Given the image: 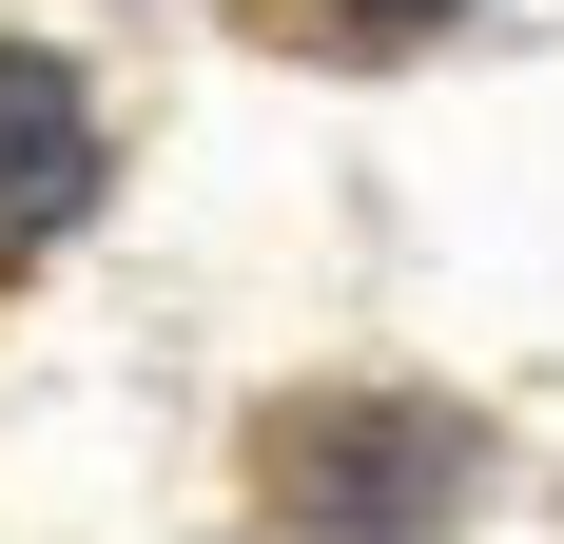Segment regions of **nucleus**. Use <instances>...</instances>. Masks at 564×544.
I'll use <instances>...</instances> for the list:
<instances>
[{"label":"nucleus","mask_w":564,"mask_h":544,"mask_svg":"<svg viewBox=\"0 0 564 544\" xmlns=\"http://www.w3.org/2000/svg\"><path fill=\"white\" fill-rule=\"evenodd\" d=\"M467 409H409V389H350V409H273V525L292 544H429L467 505Z\"/></svg>","instance_id":"nucleus-1"},{"label":"nucleus","mask_w":564,"mask_h":544,"mask_svg":"<svg viewBox=\"0 0 564 544\" xmlns=\"http://www.w3.org/2000/svg\"><path fill=\"white\" fill-rule=\"evenodd\" d=\"M78 215H98V98H78V58L0 40V272H40Z\"/></svg>","instance_id":"nucleus-2"},{"label":"nucleus","mask_w":564,"mask_h":544,"mask_svg":"<svg viewBox=\"0 0 564 544\" xmlns=\"http://www.w3.org/2000/svg\"><path fill=\"white\" fill-rule=\"evenodd\" d=\"M292 20H332V40H429L448 0H292Z\"/></svg>","instance_id":"nucleus-3"}]
</instances>
